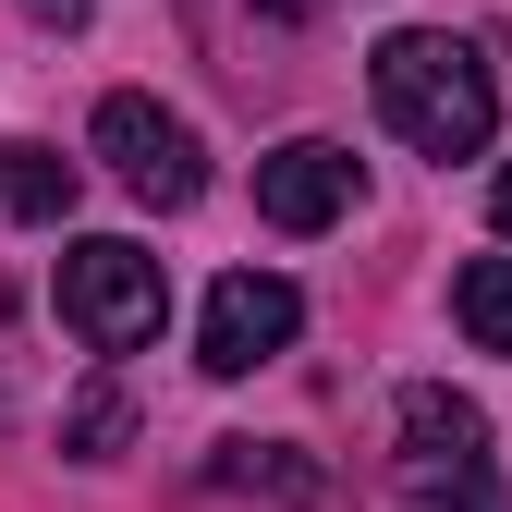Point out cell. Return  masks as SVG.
<instances>
[{"label":"cell","mask_w":512,"mask_h":512,"mask_svg":"<svg viewBox=\"0 0 512 512\" xmlns=\"http://www.w3.org/2000/svg\"><path fill=\"white\" fill-rule=\"evenodd\" d=\"M366 86H378V122H391L415 159H488V135H500V74L464 37H439V25L378 37Z\"/></svg>","instance_id":"1"},{"label":"cell","mask_w":512,"mask_h":512,"mask_svg":"<svg viewBox=\"0 0 512 512\" xmlns=\"http://www.w3.org/2000/svg\"><path fill=\"white\" fill-rule=\"evenodd\" d=\"M488 208H500V232H512V159H500V183H488Z\"/></svg>","instance_id":"12"},{"label":"cell","mask_w":512,"mask_h":512,"mask_svg":"<svg viewBox=\"0 0 512 512\" xmlns=\"http://www.w3.org/2000/svg\"><path fill=\"white\" fill-rule=\"evenodd\" d=\"M354 147H330V135H293V147H269L256 159V220L269 232H330L342 208H354Z\"/></svg>","instance_id":"6"},{"label":"cell","mask_w":512,"mask_h":512,"mask_svg":"<svg viewBox=\"0 0 512 512\" xmlns=\"http://www.w3.org/2000/svg\"><path fill=\"white\" fill-rule=\"evenodd\" d=\"M452 317L476 354H512V256H464L452 269Z\"/></svg>","instance_id":"8"},{"label":"cell","mask_w":512,"mask_h":512,"mask_svg":"<svg viewBox=\"0 0 512 512\" xmlns=\"http://www.w3.org/2000/svg\"><path fill=\"white\" fill-rule=\"evenodd\" d=\"M269 13H281V25H305V13H317V0H269Z\"/></svg>","instance_id":"13"},{"label":"cell","mask_w":512,"mask_h":512,"mask_svg":"<svg viewBox=\"0 0 512 512\" xmlns=\"http://www.w3.org/2000/svg\"><path fill=\"white\" fill-rule=\"evenodd\" d=\"M403 488H415L427 512L488 500V415H476L464 391H439V378L403 391Z\"/></svg>","instance_id":"4"},{"label":"cell","mask_w":512,"mask_h":512,"mask_svg":"<svg viewBox=\"0 0 512 512\" xmlns=\"http://www.w3.org/2000/svg\"><path fill=\"white\" fill-rule=\"evenodd\" d=\"M98 159H110V183L135 208H196L208 196V147H196V122L183 110H159V98H98Z\"/></svg>","instance_id":"3"},{"label":"cell","mask_w":512,"mask_h":512,"mask_svg":"<svg viewBox=\"0 0 512 512\" xmlns=\"http://www.w3.org/2000/svg\"><path fill=\"white\" fill-rule=\"evenodd\" d=\"M220 476H232V488H281V500H317V488H330L317 464H293L281 439H220Z\"/></svg>","instance_id":"10"},{"label":"cell","mask_w":512,"mask_h":512,"mask_svg":"<svg viewBox=\"0 0 512 512\" xmlns=\"http://www.w3.org/2000/svg\"><path fill=\"white\" fill-rule=\"evenodd\" d=\"M122 439H135V403H122V391H74V403H61V452H74V464H110Z\"/></svg>","instance_id":"9"},{"label":"cell","mask_w":512,"mask_h":512,"mask_svg":"<svg viewBox=\"0 0 512 512\" xmlns=\"http://www.w3.org/2000/svg\"><path fill=\"white\" fill-rule=\"evenodd\" d=\"M74 183H86V171L61 159V147H0V208L37 220V232H49V220H74Z\"/></svg>","instance_id":"7"},{"label":"cell","mask_w":512,"mask_h":512,"mask_svg":"<svg viewBox=\"0 0 512 512\" xmlns=\"http://www.w3.org/2000/svg\"><path fill=\"white\" fill-rule=\"evenodd\" d=\"M25 25H86V0H25Z\"/></svg>","instance_id":"11"},{"label":"cell","mask_w":512,"mask_h":512,"mask_svg":"<svg viewBox=\"0 0 512 512\" xmlns=\"http://www.w3.org/2000/svg\"><path fill=\"white\" fill-rule=\"evenodd\" d=\"M293 330H305V293H293L281 269H232V281L208 293V317H196V366H208V378H256V366L293 354Z\"/></svg>","instance_id":"5"},{"label":"cell","mask_w":512,"mask_h":512,"mask_svg":"<svg viewBox=\"0 0 512 512\" xmlns=\"http://www.w3.org/2000/svg\"><path fill=\"white\" fill-rule=\"evenodd\" d=\"M61 317H74V342H86V354H147V342H159V317H171V281H159V256H147V244L86 232V244H61Z\"/></svg>","instance_id":"2"}]
</instances>
